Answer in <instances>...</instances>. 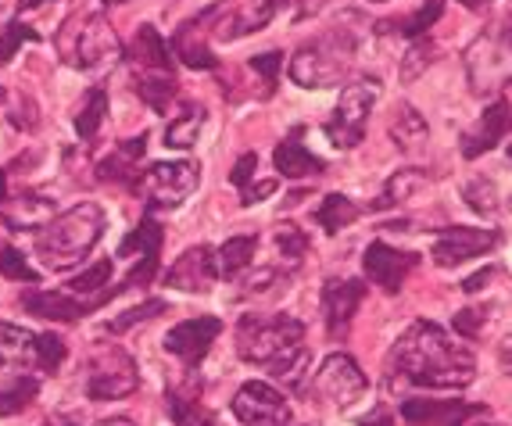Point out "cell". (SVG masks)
I'll return each instance as SVG.
<instances>
[{"instance_id":"1","label":"cell","mask_w":512,"mask_h":426,"mask_svg":"<svg viewBox=\"0 0 512 426\" xmlns=\"http://www.w3.org/2000/svg\"><path fill=\"white\" fill-rule=\"evenodd\" d=\"M387 376L412 387H430V391H462L477 380V362L470 348L452 341L437 323L416 319L394 341L387 355Z\"/></svg>"},{"instance_id":"2","label":"cell","mask_w":512,"mask_h":426,"mask_svg":"<svg viewBox=\"0 0 512 426\" xmlns=\"http://www.w3.org/2000/svg\"><path fill=\"white\" fill-rule=\"evenodd\" d=\"M104 208L97 201H79L54 215L40 233H36V258L51 273H69L97 248L104 237Z\"/></svg>"},{"instance_id":"3","label":"cell","mask_w":512,"mask_h":426,"mask_svg":"<svg viewBox=\"0 0 512 426\" xmlns=\"http://www.w3.org/2000/svg\"><path fill=\"white\" fill-rule=\"evenodd\" d=\"M355 61H359V33L341 22L301 43L291 58V79L305 90H330L355 72Z\"/></svg>"},{"instance_id":"4","label":"cell","mask_w":512,"mask_h":426,"mask_svg":"<svg viewBox=\"0 0 512 426\" xmlns=\"http://www.w3.org/2000/svg\"><path fill=\"white\" fill-rule=\"evenodd\" d=\"M58 58L79 72H101L122 58L119 33L101 11H79L58 26Z\"/></svg>"},{"instance_id":"5","label":"cell","mask_w":512,"mask_h":426,"mask_svg":"<svg viewBox=\"0 0 512 426\" xmlns=\"http://www.w3.org/2000/svg\"><path fill=\"white\" fill-rule=\"evenodd\" d=\"M462 69H466V83H470L473 97L487 101V97L502 94L512 83V26L484 29L462 51Z\"/></svg>"},{"instance_id":"6","label":"cell","mask_w":512,"mask_h":426,"mask_svg":"<svg viewBox=\"0 0 512 426\" xmlns=\"http://www.w3.org/2000/svg\"><path fill=\"white\" fill-rule=\"evenodd\" d=\"M301 341H305V323L287 312H273V316L248 312L237 323V355L251 366H269L273 358H280Z\"/></svg>"},{"instance_id":"7","label":"cell","mask_w":512,"mask_h":426,"mask_svg":"<svg viewBox=\"0 0 512 426\" xmlns=\"http://www.w3.org/2000/svg\"><path fill=\"white\" fill-rule=\"evenodd\" d=\"M201 187V165L180 158V162H154L140 169L133 194L144 201L147 215L151 212H172V208L187 205V197Z\"/></svg>"},{"instance_id":"8","label":"cell","mask_w":512,"mask_h":426,"mask_svg":"<svg viewBox=\"0 0 512 426\" xmlns=\"http://www.w3.org/2000/svg\"><path fill=\"white\" fill-rule=\"evenodd\" d=\"M140 387L137 362L119 344H97L86 358V398L90 401H119Z\"/></svg>"},{"instance_id":"9","label":"cell","mask_w":512,"mask_h":426,"mask_svg":"<svg viewBox=\"0 0 512 426\" xmlns=\"http://www.w3.org/2000/svg\"><path fill=\"white\" fill-rule=\"evenodd\" d=\"M376 97H380V83L376 79H351L344 86L341 101L333 108V115L323 122V133L333 147H341V151H351V147H359L366 140V122H369V111H373Z\"/></svg>"},{"instance_id":"10","label":"cell","mask_w":512,"mask_h":426,"mask_svg":"<svg viewBox=\"0 0 512 426\" xmlns=\"http://www.w3.org/2000/svg\"><path fill=\"white\" fill-rule=\"evenodd\" d=\"M502 244V233L484 230V226H441L434 230V262L441 269H455V265L470 262V258L491 255V251Z\"/></svg>"},{"instance_id":"11","label":"cell","mask_w":512,"mask_h":426,"mask_svg":"<svg viewBox=\"0 0 512 426\" xmlns=\"http://www.w3.org/2000/svg\"><path fill=\"white\" fill-rule=\"evenodd\" d=\"M230 409L244 426H294V412L287 398L265 380H248L233 394Z\"/></svg>"},{"instance_id":"12","label":"cell","mask_w":512,"mask_h":426,"mask_svg":"<svg viewBox=\"0 0 512 426\" xmlns=\"http://www.w3.org/2000/svg\"><path fill=\"white\" fill-rule=\"evenodd\" d=\"M316 391L323 394L330 405H337V409H348V405H355V401L366 394L369 380L366 373L359 369V362L351 355H344V351H333V355L323 358V366L316 369Z\"/></svg>"},{"instance_id":"13","label":"cell","mask_w":512,"mask_h":426,"mask_svg":"<svg viewBox=\"0 0 512 426\" xmlns=\"http://www.w3.org/2000/svg\"><path fill=\"white\" fill-rule=\"evenodd\" d=\"M219 333H222V319H215V316L183 319V323H176L165 333V351L180 358L190 373H197L201 362H205V355L212 351V344L219 341Z\"/></svg>"},{"instance_id":"14","label":"cell","mask_w":512,"mask_h":426,"mask_svg":"<svg viewBox=\"0 0 512 426\" xmlns=\"http://www.w3.org/2000/svg\"><path fill=\"white\" fill-rule=\"evenodd\" d=\"M215 280H219V262L212 244H194L165 269V287L183 294H208Z\"/></svg>"},{"instance_id":"15","label":"cell","mask_w":512,"mask_h":426,"mask_svg":"<svg viewBox=\"0 0 512 426\" xmlns=\"http://www.w3.org/2000/svg\"><path fill=\"white\" fill-rule=\"evenodd\" d=\"M487 416V405H473L462 398H405L402 419L409 426H470L473 419Z\"/></svg>"},{"instance_id":"16","label":"cell","mask_w":512,"mask_h":426,"mask_svg":"<svg viewBox=\"0 0 512 426\" xmlns=\"http://www.w3.org/2000/svg\"><path fill=\"white\" fill-rule=\"evenodd\" d=\"M419 265L416 251H402V248H391L384 240H373L362 255V269H366L369 283L384 290V294H398L409 280V273Z\"/></svg>"},{"instance_id":"17","label":"cell","mask_w":512,"mask_h":426,"mask_svg":"<svg viewBox=\"0 0 512 426\" xmlns=\"http://www.w3.org/2000/svg\"><path fill=\"white\" fill-rule=\"evenodd\" d=\"M362 298H366V283L362 280H341V276H333V280L323 283V319H326V333H330V341H341L348 337L351 330V319L359 312Z\"/></svg>"},{"instance_id":"18","label":"cell","mask_w":512,"mask_h":426,"mask_svg":"<svg viewBox=\"0 0 512 426\" xmlns=\"http://www.w3.org/2000/svg\"><path fill=\"white\" fill-rule=\"evenodd\" d=\"M276 0H248V4H240V8H226L219 4L212 15V36L215 40H244L251 33H262L276 15Z\"/></svg>"},{"instance_id":"19","label":"cell","mask_w":512,"mask_h":426,"mask_svg":"<svg viewBox=\"0 0 512 426\" xmlns=\"http://www.w3.org/2000/svg\"><path fill=\"white\" fill-rule=\"evenodd\" d=\"M512 133V104L505 97H495L480 111V119L462 133V158H480V154L495 151L505 137Z\"/></svg>"},{"instance_id":"20","label":"cell","mask_w":512,"mask_h":426,"mask_svg":"<svg viewBox=\"0 0 512 426\" xmlns=\"http://www.w3.org/2000/svg\"><path fill=\"white\" fill-rule=\"evenodd\" d=\"M54 215H58V205L47 194H40V190L4 197V205H0V222L15 233H40Z\"/></svg>"},{"instance_id":"21","label":"cell","mask_w":512,"mask_h":426,"mask_svg":"<svg viewBox=\"0 0 512 426\" xmlns=\"http://www.w3.org/2000/svg\"><path fill=\"white\" fill-rule=\"evenodd\" d=\"M22 308H29V316L47 319V323H79L83 316L97 312L90 301L76 298L69 290H40V287L22 294Z\"/></svg>"},{"instance_id":"22","label":"cell","mask_w":512,"mask_h":426,"mask_svg":"<svg viewBox=\"0 0 512 426\" xmlns=\"http://www.w3.org/2000/svg\"><path fill=\"white\" fill-rule=\"evenodd\" d=\"M129 65H133V76H151V72H172V51L169 43L162 40V33L151 26V22H144V26L137 29V36H133V43H129L126 51Z\"/></svg>"},{"instance_id":"23","label":"cell","mask_w":512,"mask_h":426,"mask_svg":"<svg viewBox=\"0 0 512 426\" xmlns=\"http://www.w3.org/2000/svg\"><path fill=\"white\" fill-rule=\"evenodd\" d=\"M144 154H147V133L122 140V144H115V151H111L108 158L97 162V179H104V183H122V187L133 190Z\"/></svg>"},{"instance_id":"24","label":"cell","mask_w":512,"mask_h":426,"mask_svg":"<svg viewBox=\"0 0 512 426\" xmlns=\"http://www.w3.org/2000/svg\"><path fill=\"white\" fill-rule=\"evenodd\" d=\"M273 165H276V172H280V176H287V179L323 176V172H326L323 158H319V154H312L305 147V140H301V129L287 133V137H283L280 144H276Z\"/></svg>"},{"instance_id":"25","label":"cell","mask_w":512,"mask_h":426,"mask_svg":"<svg viewBox=\"0 0 512 426\" xmlns=\"http://www.w3.org/2000/svg\"><path fill=\"white\" fill-rule=\"evenodd\" d=\"M387 133H391L394 147L402 154H419L430 140V122L423 119V111H416L412 104H398L387 122Z\"/></svg>"},{"instance_id":"26","label":"cell","mask_w":512,"mask_h":426,"mask_svg":"<svg viewBox=\"0 0 512 426\" xmlns=\"http://www.w3.org/2000/svg\"><path fill=\"white\" fill-rule=\"evenodd\" d=\"M40 394V376L22 373L15 366H0V416H18Z\"/></svg>"},{"instance_id":"27","label":"cell","mask_w":512,"mask_h":426,"mask_svg":"<svg viewBox=\"0 0 512 426\" xmlns=\"http://www.w3.org/2000/svg\"><path fill=\"white\" fill-rule=\"evenodd\" d=\"M169 51H172V58H180L187 69H219V58L212 54V47L197 36V15L187 18L183 26H176Z\"/></svg>"},{"instance_id":"28","label":"cell","mask_w":512,"mask_h":426,"mask_svg":"<svg viewBox=\"0 0 512 426\" xmlns=\"http://www.w3.org/2000/svg\"><path fill=\"white\" fill-rule=\"evenodd\" d=\"M255 176H258V154L244 151L230 172V183L240 190V205L244 208H251L255 201H265L269 194H276V179H255Z\"/></svg>"},{"instance_id":"29","label":"cell","mask_w":512,"mask_h":426,"mask_svg":"<svg viewBox=\"0 0 512 426\" xmlns=\"http://www.w3.org/2000/svg\"><path fill=\"white\" fill-rule=\"evenodd\" d=\"M444 15V0H423L419 11L405 18H387V22H376V33H394V36H405V40H419V36H427L430 26H437Z\"/></svg>"},{"instance_id":"30","label":"cell","mask_w":512,"mask_h":426,"mask_svg":"<svg viewBox=\"0 0 512 426\" xmlns=\"http://www.w3.org/2000/svg\"><path fill=\"white\" fill-rule=\"evenodd\" d=\"M312 355H308V348L305 344H294L291 351H283L280 358H273L269 362V376H273L276 384L280 387H287V391H305V384H308V376H312Z\"/></svg>"},{"instance_id":"31","label":"cell","mask_w":512,"mask_h":426,"mask_svg":"<svg viewBox=\"0 0 512 426\" xmlns=\"http://www.w3.org/2000/svg\"><path fill=\"white\" fill-rule=\"evenodd\" d=\"M205 122H208V111L201 108V104H187V108L176 111L172 122L165 126V147H169V151H187V147H194L197 137H201V129H205Z\"/></svg>"},{"instance_id":"32","label":"cell","mask_w":512,"mask_h":426,"mask_svg":"<svg viewBox=\"0 0 512 426\" xmlns=\"http://www.w3.org/2000/svg\"><path fill=\"white\" fill-rule=\"evenodd\" d=\"M255 255H258V237H255V233H244V237H230L219 251H215V262H219V276H226V280H237V276L244 273V269H248L251 262H255Z\"/></svg>"},{"instance_id":"33","label":"cell","mask_w":512,"mask_h":426,"mask_svg":"<svg viewBox=\"0 0 512 426\" xmlns=\"http://www.w3.org/2000/svg\"><path fill=\"white\" fill-rule=\"evenodd\" d=\"M423 183H427V172H423V169H398L384 183L380 197H376L373 205H369V212H387V208H398L402 201H409V197L416 194Z\"/></svg>"},{"instance_id":"34","label":"cell","mask_w":512,"mask_h":426,"mask_svg":"<svg viewBox=\"0 0 512 426\" xmlns=\"http://www.w3.org/2000/svg\"><path fill=\"white\" fill-rule=\"evenodd\" d=\"M133 86H137L140 101L151 111L165 115L172 108V97H176V72H151V76H133Z\"/></svg>"},{"instance_id":"35","label":"cell","mask_w":512,"mask_h":426,"mask_svg":"<svg viewBox=\"0 0 512 426\" xmlns=\"http://www.w3.org/2000/svg\"><path fill=\"white\" fill-rule=\"evenodd\" d=\"M162 226H158V219L154 215H144V219L133 226V233H129L126 240L119 244V251H115V258H144V255H158L162 251Z\"/></svg>"},{"instance_id":"36","label":"cell","mask_w":512,"mask_h":426,"mask_svg":"<svg viewBox=\"0 0 512 426\" xmlns=\"http://www.w3.org/2000/svg\"><path fill=\"white\" fill-rule=\"evenodd\" d=\"M359 215H362V208L355 205L348 194H326L323 205L316 208V222L323 226V233H330V237H337V233H341L344 226H351Z\"/></svg>"},{"instance_id":"37","label":"cell","mask_w":512,"mask_h":426,"mask_svg":"<svg viewBox=\"0 0 512 426\" xmlns=\"http://www.w3.org/2000/svg\"><path fill=\"white\" fill-rule=\"evenodd\" d=\"M33 341L36 333L22 330L15 323H0V366H22L33 362Z\"/></svg>"},{"instance_id":"38","label":"cell","mask_w":512,"mask_h":426,"mask_svg":"<svg viewBox=\"0 0 512 426\" xmlns=\"http://www.w3.org/2000/svg\"><path fill=\"white\" fill-rule=\"evenodd\" d=\"M104 115H108V94H104V86H94L90 94L83 97V104H79L76 111V133L83 144H90V140L97 137V129H101Z\"/></svg>"},{"instance_id":"39","label":"cell","mask_w":512,"mask_h":426,"mask_svg":"<svg viewBox=\"0 0 512 426\" xmlns=\"http://www.w3.org/2000/svg\"><path fill=\"white\" fill-rule=\"evenodd\" d=\"M462 197H466V205H470L480 219H495V215L502 212V197H498L495 179H487V176L470 179V183L462 187Z\"/></svg>"},{"instance_id":"40","label":"cell","mask_w":512,"mask_h":426,"mask_svg":"<svg viewBox=\"0 0 512 426\" xmlns=\"http://www.w3.org/2000/svg\"><path fill=\"white\" fill-rule=\"evenodd\" d=\"M276 255H280V262H283L287 273H294V269L301 265V258L308 255V237L294 226V222L276 226Z\"/></svg>"},{"instance_id":"41","label":"cell","mask_w":512,"mask_h":426,"mask_svg":"<svg viewBox=\"0 0 512 426\" xmlns=\"http://www.w3.org/2000/svg\"><path fill=\"white\" fill-rule=\"evenodd\" d=\"M65 358H69V348H65V341H61L58 333H36V341H33V366L40 369L43 376L58 373Z\"/></svg>"},{"instance_id":"42","label":"cell","mask_w":512,"mask_h":426,"mask_svg":"<svg viewBox=\"0 0 512 426\" xmlns=\"http://www.w3.org/2000/svg\"><path fill=\"white\" fill-rule=\"evenodd\" d=\"M162 312H169V305H165L162 298H151V301H144V305H133V308H126L122 316H115V319H108L104 323V333H126L129 326H137V323H144V319H154V316H162Z\"/></svg>"},{"instance_id":"43","label":"cell","mask_w":512,"mask_h":426,"mask_svg":"<svg viewBox=\"0 0 512 426\" xmlns=\"http://www.w3.org/2000/svg\"><path fill=\"white\" fill-rule=\"evenodd\" d=\"M0 276H8V280H18V283H29V287H33V283H43V276L26 262V255H22L18 248H11V244L0 248Z\"/></svg>"},{"instance_id":"44","label":"cell","mask_w":512,"mask_h":426,"mask_svg":"<svg viewBox=\"0 0 512 426\" xmlns=\"http://www.w3.org/2000/svg\"><path fill=\"white\" fill-rule=\"evenodd\" d=\"M430 61H434V43H430V36L412 40L409 54H402V79L405 83H412V79L423 76V72L430 69Z\"/></svg>"},{"instance_id":"45","label":"cell","mask_w":512,"mask_h":426,"mask_svg":"<svg viewBox=\"0 0 512 426\" xmlns=\"http://www.w3.org/2000/svg\"><path fill=\"white\" fill-rule=\"evenodd\" d=\"M36 40H43L40 36V29H33V26H26L22 18L15 15V22H11L4 33H0V65H8L11 58H15V51L22 47V43H36Z\"/></svg>"},{"instance_id":"46","label":"cell","mask_w":512,"mask_h":426,"mask_svg":"<svg viewBox=\"0 0 512 426\" xmlns=\"http://www.w3.org/2000/svg\"><path fill=\"white\" fill-rule=\"evenodd\" d=\"M251 69L265 79V90L262 97H273L276 94V83H280V69H283V54L280 51H265L251 58Z\"/></svg>"},{"instance_id":"47","label":"cell","mask_w":512,"mask_h":426,"mask_svg":"<svg viewBox=\"0 0 512 426\" xmlns=\"http://www.w3.org/2000/svg\"><path fill=\"white\" fill-rule=\"evenodd\" d=\"M484 323H487V308H462L459 316H455V330H459V337H466V341H477Z\"/></svg>"},{"instance_id":"48","label":"cell","mask_w":512,"mask_h":426,"mask_svg":"<svg viewBox=\"0 0 512 426\" xmlns=\"http://www.w3.org/2000/svg\"><path fill=\"white\" fill-rule=\"evenodd\" d=\"M495 273H498L495 265H487V269H480V273H473L470 280L462 283V290H466V294H477V290H484V287H487V280H491Z\"/></svg>"},{"instance_id":"49","label":"cell","mask_w":512,"mask_h":426,"mask_svg":"<svg viewBox=\"0 0 512 426\" xmlns=\"http://www.w3.org/2000/svg\"><path fill=\"white\" fill-rule=\"evenodd\" d=\"M359 426H394V416L384 409V405H376V409L369 412V416L359 419Z\"/></svg>"},{"instance_id":"50","label":"cell","mask_w":512,"mask_h":426,"mask_svg":"<svg viewBox=\"0 0 512 426\" xmlns=\"http://www.w3.org/2000/svg\"><path fill=\"white\" fill-rule=\"evenodd\" d=\"M18 8H22V0H0V33H4L11 22H15Z\"/></svg>"},{"instance_id":"51","label":"cell","mask_w":512,"mask_h":426,"mask_svg":"<svg viewBox=\"0 0 512 426\" xmlns=\"http://www.w3.org/2000/svg\"><path fill=\"white\" fill-rule=\"evenodd\" d=\"M498 366H502L505 373L512 376V333L498 341Z\"/></svg>"},{"instance_id":"52","label":"cell","mask_w":512,"mask_h":426,"mask_svg":"<svg viewBox=\"0 0 512 426\" xmlns=\"http://www.w3.org/2000/svg\"><path fill=\"white\" fill-rule=\"evenodd\" d=\"M97 426H137L129 416H115V419H101Z\"/></svg>"},{"instance_id":"53","label":"cell","mask_w":512,"mask_h":426,"mask_svg":"<svg viewBox=\"0 0 512 426\" xmlns=\"http://www.w3.org/2000/svg\"><path fill=\"white\" fill-rule=\"evenodd\" d=\"M459 4H462V8H470V11H484L491 0H459Z\"/></svg>"},{"instance_id":"54","label":"cell","mask_w":512,"mask_h":426,"mask_svg":"<svg viewBox=\"0 0 512 426\" xmlns=\"http://www.w3.org/2000/svg\"><path fill=\"white\" fill-rule=\"evenodd\" d=\"M43 426H79L76 419H65V416H51Z\"/></svg>"},{"instance_id":"55","label":"cell","mask_w":512,"mask_h":426,"mask_svg":"<svg viewBox=\"0 0 512 426\" xmlns=\"http://www.w3.org/2000/svg\"><path fill=\"white\" fill-rule=\"evenodd\" d=\"M4 197H8V176H4V169H0V205H4Z\"/></svg>"},{"instance_id":"56","label":"cell","mask_w":512,"mask_h":426,"mask_svg":"<svg viewBox=\"0 0 512 426\" xmlns=\"http://www.w3.org/2000/svg\"><path fill=\"white\" fill-rule=\"evenodd\" d=\"M470 426H502V423H470Z\"/></svg>"},{"instance_id":"57","label":"cell","mask_w":512,"mask_h":426,"mask_svg":"<svg viewBox=\"0 0 512 426\" xmlns=\"http://www.w3.org/2000/svg\"><path fill=\"white\" fill-rule=\"evenodd\" d=\"M4 97H8V94H4V86H0V104H4Z\"/></svg>"},{"instance_id":"58","label":"cell","mask_w":512,"mask_h":426,"mask_svg":"<svg viewBox=\"0 0 512 426\" xmlns=\"http://www.w3.org/2000/svg\"><path fill=\"white\" fill-rule=\"evenodd\" d=\"M104 4H122V0H104Z\"/></svg>"},{"instance_id":"59","label":"cell","mask_w":512,"mask_h":426,"mask_svg":"<svg viewBox=\"0 0 512 426\" xmlns=\"http://www.w3.org/2000/svg\"><path fill=\"white\" fill-rule=\"evenodd\" d=\"M509 158H512V144H509Z\"/></svg>"},{"instance_id":"60","label":"cell","mask_w":512,"mask_h":426,"mask_svg":"<svg viewBox=\"0 0 512 426\" xmlns=\"http://www.w3.org/2000/svg\"><path fill=\"white\" fill-rule=\"evenodd\" d=\"M276 4H280V0H276Z\"/></svg>"}]
</instances>
